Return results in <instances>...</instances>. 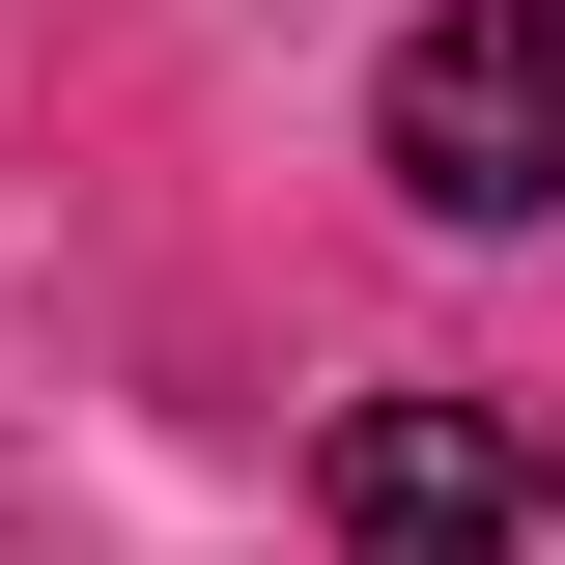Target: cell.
Listing matches in <instances>:
<instances>
[{"mask_svg":"<svg viewBox=\"0 0 565 565\" xmlns=\"http://www.w3.org/2000/svg\"><path fill=\"white\" fill-rule=\"evenodd\" d=\"M340 537L367 565H565V452L537 424H481V396H340Z\"/></svg>","mask_w":565,"mask_h":565,"instance_id":"obj_2","label":"cell"},{"mask_svg":"<svg viewBox=\"0 0 565 565\" xmlns=\"http://www.w3.org/2000/svg\"><path fill=\"white\" fill-rule=\"evenodd\" d=\"M396 199L424 226H537L565 199V29L537 0H424L396 29Z\"/></svg>","mask_w":565,"mask_h":565,"instance_id":"obj_1","label":"cell"}]
</instances>
